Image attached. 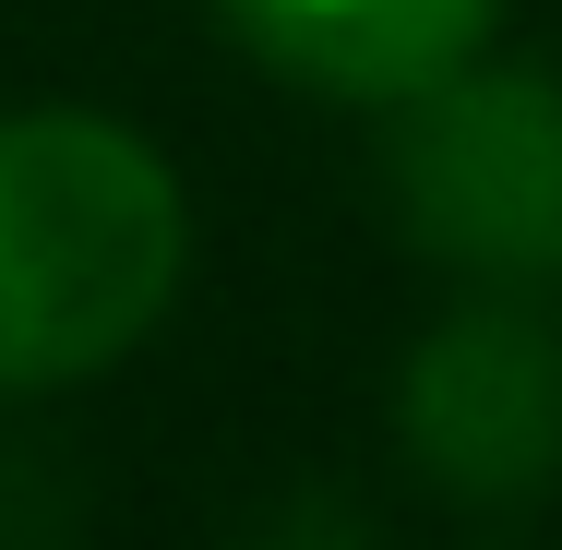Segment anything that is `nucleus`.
Segmentation results:
<instances>
[{
    "label": "nucleus",
    "instance_id": "obj_2",
    "mask_svg": "<svg viewBox=\"0 0 562 550\" xmlns=\"http://www.w3.org/2000/svg\"><path fill=\"white\" fill-rule=\"evenodd\" d=\"M395 204L431 263L467 276H562V85L551 72H479L407 97L395 132Z\"/></svg>",
    "mask_w": 562,
    "mask_h": 550
},
{
    "label": "nucleus",
    "instance_id": "obj_4",
    "mask_svg": "<svg viewBox=\"0 0 562 550\" xmlns=\"http://www.w3.org/2000/svg\"><path fill=\"white\" fill-rule=\"evenodd\" d=\"M216 12L276 72H300L324 97H395V109L419 85H443L454 60H479V36H491V0H216Z\"/></svg>",
    "mask_w": 562,
    "mask_h": 550
},
{
    "label": "nucleus",
    "instance_id": "obj_1",
    "mask_svg": "<svg viewBox=\"0 0 562 550\" xmlns=\"http://www.w3.org/2000/svg\"><path fill=\"white\" fill-rule=\"evenodd\" d=\"M180 180L144 132L85 109L0 120V395L109 371L180 300Z\"/></svg>",
    "mask_w": 562,
    "mask_h": 550
},
{
    "label": "nucleus",
    "instance_id": "obj_3",
    "mask_svg": "<svg viewBox=\"0 0 562 550\" xmlns=\"http://www.w3.org/2000/svg\"><path fill=\"white\" fill-rule=\"evenodd\" d=\"M407 442L467 503H527L562 479V347L527 312H454L407 359Z\"/></svg>",
    "mask_w": 562,
    "mask_h": 550
}]
</instances>
